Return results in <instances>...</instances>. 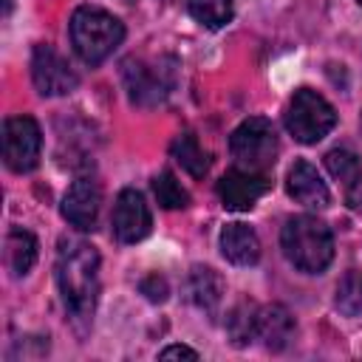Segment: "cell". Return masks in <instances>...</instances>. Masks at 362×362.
<instances>
[{"label":"cell","instance_id":"d4e9b609","mask_svg":"<svg viewBox=\"0 0 362 362\" xmlns=\"http://www.w3.org/2000/svg\"><path fill=\"white\" fill-rule=\"evenodd\" d=\"M124 3H133V0H124Z\"/></svg>","mask_w":362,"mask_h":362},{"label":"cell","instance_id":"30bf717a","mask_svg":"<svg viewBox=\"0 0 362 362\" xmlns=\"http://www.w3.org/2000/svg\"><path fill=\"white\" fill-rule=\"evenodd\" d=\"M269 184H272L269 173H252L243 167H232L218 181V198H221L223 209L246 212L260 201V195H266Z\"/></svg>","mask_w":362,"mask_h":362},{"label":"cell","instance_id":"44dd1931","mask_svg":"<svg viewBox=\"0 0 362 362\" xmlns=\"http://www.w3.org/2000/svg\"><path fill=\"white\" fill-rule=\"evenodd\" d=\"M255 314H257V305H249V303H240L229 311L226 317V334L229 339L243 348L249 342H255Z\"/></svg>","mask_w":362,"mask_h":362},{"label":"cell","instance_id":"7402d4cb","mask_svg":"<svg viewBox=\"0 0 362 362\" xmlns=\"http://www.w3.org/2000/svg\"><path fill=\"white\" fill-rule=\"evenodd\" d=\"M153 195H156L158 206H164V209H184V206L189 204L187 189L178 184V178H175L170 170H161V173L153 178Z\"/></svg>","mask_w":362,"mask_h":362},{"label":"cell","instance_id":"277c9868","mask_svg":"<svg viewBox=\"0 0 362 362\" xmlns=\"http://www.w3.org/2000/svg\"><path fill=\"white\" fill-rule=\"evenodd\" d=\"M283 122H286V130L294 136V141L317 144L320 139H325L334 130L337 110H334V105L322 93L311 90V88H300L288 99Z\"/></svg>","mask_w":362,"mask_h":362},{"label":"cell","instance_id":"e0dca14e","mask_svg":"<svg viewBox=\"0 0 362 362\" xmlns=\"http://www.w3.org/2000/svg\"><path fill=\"white\" fill-rule=\"evenodd\" d=\"M325 170L331 173V178H337V181L345 187V192L362 181V161H359V156H356L354 150H348V147H334V150H328V153H325Z\"/></svg>","mask_w":362,"mask_h":362},{"label":"cell","instance_id":"52a82bcc","mask_svg":"<svg viewBox=\"0 0 362 362\" xmlns=\"http://www.w3.org/2000/svg\"><path fill=\"white\" fill-rule=\"evenodd\" d=\"M42 153V133L40 124L20 113L3 122V161L14 173H31Z\"/></svg>","mask_w":362,"mask_h":362},{"label":"cell","instance_id":"ba28073f","mask_svg":"<svg viewBox=\"0 0 362 362\" xmlns=\"http://www.w3.org/2000/svg\"><path fill=\"white\" fill-rule=\"evenodd\" d=\"M31 82L40 96H65L79 85V76L54 45L40 42L31 51Z\"/></svg>","mask_w":362,"mask_h":362},{"label":"cell","instance_id":"4fadbf2b","mask_svg":"<svg viewBox=\"0 0 362 362\" xmlns=\"http://www.w3.org/2000/svg\"><path fill=\"white\" fill-rule=\"evenodd\" d=\"M286 192L308 206V209H325L331 204V192H328V184L320 178L317 167L308 164V161H294L288 175H286Z\"/></svg>","mask_w":362,"mask_h":362},{"label":"cell","instance_id":"3957f363","mask_svg":"<svg viewBox=\"0 0 362 362\" xmlns=\"http://www.w3.org/2000/svg\"><path fill=\"white\" fill-rule=\"evenodd\" d=\"M71 45L85 65H102L124 40V23L99 6H79L68 23Z\"/></svg>","mask_w":362,"mask_h":362},{"label":"cell","instance_id":"603a6c76","mask_svg":"<svg viewBox=\"0 0 362 362\" xmlns=\"http://www.w3.org/2000/svg\"><path fill=\"white\" fill-rule=\"evenodd\" d=\"M141 294H147L150 303H164L167 294H170V286H167L164 277H158V274H147V277L141 280Z\"/></svg>","mask_w":362,"mask_h":362},{"label":"cell","instance_id":"484cf974","mask_svg":"<svg viewBox=\"0 0 362 362\" xmlns=\"http://www.w3.org/2000/svg\"><path fill=\"white\" fill-rule=\"evenodd\" d=\"M356 3H359V6H362V0H356Z\"/></svg>","mask_w":362,"mask_h":362},{"label":"cell","instance_id":"8992f818","mask_svg":"<svg viewBox=\"0 0 362 362\" xmlns=\"http://www.w3.org/2000/svg\"><path fill=\"white\" fill-rule=\"evenodd\" d=\"M122 82L130 102L139 107H153L164 102L175 85L170 68H164L161 62H144L139 57H127L122 62Z\"/></svg>","mask_w":362,"mask_h":362},{"label":"cell","instance_id":"8fae6325","mask_svg":"<svg viewBox=\"0 0 362 362\" xmlns=\"http://www.w3.org/2000/svg\"><path fill=\"white\" fill-rule=\"evenodd\" d=\"M99 206H102V192L93 178H76L62 195V218L79 232H90L96 226Z\"/></svg>","mask_w":362,"mask_h":362},{"label":"cell","instance_id":"5bb4252c","mask_svg":"<svg viewBox=\"0 0 362 362\" xmlns=\"http://www.w3.org/2000/svg\"><path fill=\"white\" fill-rule=\"evenodd\" d=\"M221 255L235 266H255L260 260V238L246 223H226L221 229Z\"/></svg>","mask_w":362,"mask_h":362},{"label":"cell","instance_id":"9c48e42d","mask_svg":"<svg viewBox=\"0 0 362 362\" xmlns=\"http://www.w3.org/2000/svg\"><path fill=\"white\" fill-rule=\"evenodd\" d=\"M110 226H113V235L119 243H139L147 238V232L153 226V215H150V206L139 189L124 187L116 195Z\"/></svg>","mask_w":362,"mask_h":362},{"label":"cell","instance_id":"7c38bea8","mask_svg":"<svg viewBox=\"0 0 362 362\" xmlns=\"http://www.w3.org/2000/svg\"><path fill=\"white\" fill-rule=\"evenodd\" d=\"M294 334H297V322H294V317L286 305L272 303V305L257 308V314H255V339H260L263 348L283 351V348H288Z\"/></svg>","mask_w":362,"mask_h":362},{"label":"cell","instance_id":"ffe728a7","mask_svg":"<svg viewBox=\"0 0 362 362\" xmlns=\"http://www.w3.org/2000/svg\"><path fill=\"white\" fill-rule=\"evenodd\" d=\"M192 20H198L204 28H223L232 20V0H184Z\"/></svg>","mask_w":362,"mask_h":362},{"label":"cell","instance_id":"ac0fdd59","mask_svg":"<svg viewBox=\"0 0 362 362\" xmlns=\"http://www.w3.org/2000/svg\"><path fill=\"white\" fill-rule=\"evenodd\" d=\"M173 158H175L189 175H195V178L206 175V170H209V156L204 153L201 141H198L192 133L175 136V141H173Z\"/></svg>","mask_w":362,"mask_h":362},{"label":"cell","instance_id":"9a60e30c","mask_svg":"<svg viewBox=\"0 0 362 362\" xmlns=\"http://www.w3.org/2000/svg\"><path fill=\"white\" fill-rule=\"evenodd\" d=\"M187 297L206 314H215L223 300V280L209 266H195L187 277Z\"/></svg>","mask_w":362,"mask_h":362},{"label":"cell","instance_id":"6da1fadb","mask_svg":"<svg viewBox=\"0 0 362 362\" xmlns=\"http://www.w3.org/2000/svg\"><path fill=\"white\" fill-rule=\"evenodd\" d=\"M57 288L68 320L85 331L99 300V252L88 240H62L57 252Z\"/></svg>","mask_w":362,"mask_h":362},{"label":"cell","instance_id":"d6986e66","mask_svg":"<svg viewBox=\"0 0 362 362\" xmlns=\"http://www.w3.org/2000/svg\"><path fill=\"white\" fill-rule=\"evenodd\" d=\"M334 305L342 317H359L362 314V272L348 269L334 291Z\"/></svg>","mask_w":362,"mask_h":362},{"label":"cell","instance_id":"5b68a950","mask_svg":"<svg viewBox=\"0 0 362 362\" xmlns=\"http://www.w3.org/2000/svg\"><path fill=\"white\" fill-rule=\"evenodd\" d=\"M277 133L266 116L243 119L229 136V153L235 158V167L252 173H269L277 161Z\"/></svg>","mask_w":362,"mask_h":362},{"label":"cell","instance_id":"cb8c5ba5","mask_svg":"<svg viewBox=\"0 0 362 362\" xmlns=\"http://www.w3.org/2000/svg\"><path fill=\"white\" fill-rule=\"evenodd\" d=\"M198 359V351H192V348H187V345H167V348H161L158 351V359Z\"/></svg>","mask_w":362,"mask_h":362},{"label":"cell","instance_id":"7a4b0ae2","mask_svg":"<svg viewBox=\"0 0 362 362\" xmlns=\"http://www.w3.org/2000/svg\"><path fill=\"white\" fill-rule=\"evenodd\" d=\"M280 249L297 272L320 274L334 260V235L320 218L294 215L280 229Z\"/></svg>","mask_w":362,"mask_h":362},{"label":"cell","instance_id":"2e32d148","mask_svg":"<svg viewBox=\"0 0 362 362\" xmlns=\"http://www.w3.org/2000/svg\"><path fill=\"white\" fill-rule=\"evenodd\" d=\"M3 257H6V266L14 277L28 274L34 260H37V238L28 229H20V226L8 229L6 243H3Z\"/></svg>","mask_w":362,"mask_h":362}]
</instances>
